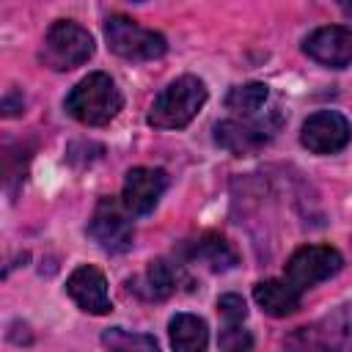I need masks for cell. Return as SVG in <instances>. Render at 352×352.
<instances>
[{
    "instance_id": "obj_1",
    "label": "cell",
    "mask_w": 352,
    "mask_h": 352,
    "mask_svg": "<svg viewBox=\"0 0 352 352\" xmlns=\"http://www.w3.org/2000/svg\"><path fill=\"white\" fill-rule=\"evenodd\" d=\"M121 104H124L121 91L104 72H94V74L82 77L66 96V113L85 126L110 124L118 116Z\"/></svg>"
},
{
    "instance_id": "obj_2",
    "label": "cell",
    "mask_w": 352,
    "mask_h": 352,
    "mask_svg": "<svg viewBox=\"0 0 352 352\" xmlns=\"http://www.w3.org/2000/svg\"><path fill=\"white\" fill-rule=\"evenodd\" d=\"M204 102H206L204 82L198 77L184 74V77L173 80L154 99V104L148 107L146 121L151 126H157V129H182V126H187L198 116V110L204 107Z\"/></svg>"
},
{
    "instance_id": "obj_3",
    "label": "cell",
    "mask_w": 352,
    "mask_h": 352,
    "mask_svg": "<svg viewBox=\"0 0 352 352\" xmlns=\"http://www.w3.org/2000/svg\"><path fill=\"white\" fill-rule=\"evenodd\" d=\"M94 55V36L72 22V19H58L50 25L44 44H41V63L55 69V72H69L74 66H82Z\"/></svg>"
},
{
    "instance_id": "obj_4",
    "label": "cell",
    "mask_w": 352,
    "mask_h": 352,
    "mask_svg": "<svg viewBox=\"0 0 352 352\" xmlns=\"http://www.w3.org/2000/svg\"><path fill=\"white\" fill-rule=\"evenodd\" d=\"M104 38H107V47L124 60H154L168 50V41L162 33L146 30L124 14H113L104 22Z\"/></svg>"
},
{
    "instance_id": "obj_5",
    "label": "cell",
    "mask_w": 352,
    "mask_h": 352,
    "mask_svg": "<svg viewBox=\"0 0 352 352\" xmlns=\"http://www.w3.org/2000/svg\"><path fill=\"white\" fill-rule=\"evenodd\" d=\"M344 258L336 248L330 245H305L300 250L292 253V258L286 261V278L300 294L327 278H333L341 270Z\"/></svg>"
},
{
    "instance_id": "obj_6",
    "label": "cell",
    "mask_w": 352,
    "mask_h": 352,
    "mask_svg": "<svg viewBox=\"0 0 352 352\" xmlns=\"http://www.w3.org/2000/svg\"><path fill=\"white\" fill-rule=\"evenodd\" d=\"M88 236L110 250V253H121L132 245V236H135V228H132V220L126 214V206L118 204L116 198H102L91 214V223H88Z\"/></svg>"
},
{
    "instance_id": "obj_7",
    "label": "cell",
    "mask_w": 352,
    "mask_h": 352,
    "mask_svg": "<svg viewBox=\"0 0 352 352\" xmlns=\"http://www.w3.org/2000/svg\"><path fill=\"white\" fill-rule=\"evenodd\" d=\"M280 126V113H272L264 121H220L214 126V140L226 151L245 157L258 151Z\"/></svg>"
},
{
    "instance_id": "obj_8",
    "label": "cell",
    "mask_w": 352,
    "mask_h": 352,
    "mask_svg": "<svg viewBox=\"0 0 352 352\" xmlns=\"http://www.w3.org/2000/svg\"><path fill=\"white\" fill-rule=\"evenodd\" d=\"M349 138H352V126L336 110H319L308 116L300 132L302 146L314 154H336L349 143Z\"/></svg>"
},
{
    "instance_id": "obj_9",
    "label": "cell",
    "mask_w": 352,
    "mask_h": 352,
    "mask_svg": "<svg viewBox=\"0 0 352 352\" xmlns=\"http://www.w3.org/2000/svg\"><path fill=\"white\" fill-rule=\"evenodd\" d=\"M302 50L311 60H316L322 66L344 69L352 63V28H346V25L316 28L302 41Z\"/></svg>"
},
{
    "instance_id": "obj_10",
    "label": "cell",
    "mask_w": 352,
    "mask_h": 352,
    "mask_svg": "<svg viewBox=\"0 0 352 352\" xmlns=\"http://www.w3.org/2000/svg\"><path fill=\"white\" fill-rule=\"evenodd\" d=\"M168 187V176L162 168H132L124 179L121 204L129 214H148Z\"/></svg>"
},
{
    "instance_id": "obj_11",
    "label": "cell",
    "mask_w": 352,
    "mask_h": 352,
    "mask_svg": "<svg viewBox=\"0 0 352 352\" xmlns=\"http://www.w3.org/2000/svg\"><path fill=\"white\" fill-rule=\"evenodd\" d=\"M66 292H69V297H72L85 314L102 316V314H107V311L113 308V305H110V294H107V280H104V275H102L96 267H91V264H82V267H77V270L69 275Z\"/></svg>"
},
{
    "instance_id": "obj_12",
    "label": "cell",
    "mask_w": 352,
    "mask_h": 352,
    "mask_svg": "<svg viewBox=\"0 0 352 352\" xmlns=\"http://www.w3.org/2000/svg\"><path fill=\"white\" fill-rule=\"evenodd\" d=\"M182 250L187 253V258L206 264L212 272H226V270L236 267V261H239V256L231 248V242L226 236H220V234H212V231H206L198 239L187 242Z\"/></svg>"
},
{
    "instance_id": "obj_13",
    "label": "cell",
    "mask_w": 352,
    "mask_h": 352,
    "mask_svg": "<svg viewBox=\"0 0 352 352\" xmlns=\"http://www.w3.org/2000/svg\"><path fill=\"white\" fill-rule=\"evenodd\" d=\"M253 300L270 316H289L300 308V292L289 280H278V278H267V280L256 283Z\"/></svg>"
},
{
    "instance_id": "obj_14",
    "label": "cell",
    "mask_w": 352,
    "mask_h": 352,
    "mask_svg": "<svg viewBox=\"0 0 352 352\" xmlns=\"http://www.w3.org/2000/svg\"><path fill=\"white\" fill-rule=\"evenodd\" d=\"M209 330L206 322L192 314H176L170 319V346L173 352H206Z\"/></svg>"
},
{
    "instance_id": "obj_15",
    "label": "cell",
    "mask_w": 352,
    "mask_h": 352,
    "mask_svg": "<svg viewBox=\"0 0 352 352\" xmlns=\"http://www.w3.org/2000/svg\"><path fill=\"white\" fill-rule=\"evenodd\" d=\"M143 283H146V297L148 300H165V297H170L179 289V283H182V267L173 264V261H168V258H154L146 267Z\"/></svg>"
},
{
    "instance_id": "obj_16",
    "label": "cell",
    "mask_w": 352,
    "mask_h": 352,
    "mask_svg": "<svg viewBox=\"0 0 352 352\" xmlns=\"http://www.w3.org/2000/svg\"><path fill=\"white\" fill-rule=\"evenodd\" d=\"M327 352H352V302L333 311L319 327Z\"/></svg>"
},
{
    "instance_id": "obj_17",
    "label": "cell",
    "mask_w": 352,
    "mask_h": 352,
    "mask_svg": "<svg viewBox=\"0 0 352 352\" xmlns=\"http://www.w3.org/2000/svg\"><path fill=\"white\" fill-rule=\"evenodd\" d=\"M102 344L110 352H160V344L154 341V336L148 333H129L121 327L104 330L102 333Z\"/></svg>"
},
{
    "instance_id": "obj_18",
    "label": "cell",
    "mask_w": 352,
    "mask_h": 352,
    "mask_svg": "<svg viewBox=\"0 0 352 352\" xmlns=\"http://www.w3.org/2000/svg\"><path fill=\"white\" fill-rule=\"evenodd\" d=\"M267 102V85L264 82H245V85H234L226 96V107L234 113H256L261 104Z\"/></svg>"
},
{
    "instance_id": "obj_19",
    "label": "cell",
    "mask_w": 352,
    "mask_h": 352,
    "mask_svg": "<svg viewBox=\"0 0 352 352\" xmlns=\"http://www.w3.org/2000/svg\"><path fill=\"white\" fill-rule=\"evenodd\" d=\"M217 346L220 352H253V336L250 330L242 327V322H234L220 330V338H217Z\"/></svg>"
},
{
    "instance_id": "obj_20",
    "label": "cell",
    "mask_w": 352,
    "mask_h": 352,
    "mask_svg": "<svg viewBox=\"0 0 352 352\" xmlns=\"http://www.w3.org/2000/svg\"><path fill=\"white\" fill-rule=\"evenodd\" d=\"M283 352H327L319 327H300L283 341Z\"/></svg>"
},
{
    "instance_id": "obj_21",
    "label": "cell",
    "mask_w": 352,
    "mask_h": 352,
    "mask_svg": "<svg viewBox=\"0 0 352 352\" xmlns=\"http://www.w3.org/2000/svg\"><path fill=\"white\" fill-rule=\"evenodd\" d=\"M217 311H220V316H223L228 324H234V322H242V319L248 316L245 300H242L239 294H223V297L217 300Z\"/></svg>"
},
{
    "instance_id": "obj_22",
    "label": "cell",
    "mask_w": 352,
    "mask_h": 352,
    "mask_svg": "<svg viewBox=\"0 0 352 352\" xmlns=\"http://www.w3.org/2000/svg\"><path fill=\"white\" fill-rule=\"evenodd\" d=\"M19 110H22V96L16 91H8L6 99H3V113L6 116H16Z\"/></svg>"
},
{
    "instance_id": "obj_23",
    "label": "cell",
    "mask_w": 352,
    "mask_h": 352,
    "mask_svg": "<svg viewBox=\"0 0 352 352\" xmlns=\"http://www.w3.org/2000/svg\"><path fill=\"white\" fill-rule=\"evenodd\" d=\"M341 8H344V14H346V16H352V3H349V0H344V3H341Z\"/></svg>"
}]
</instances>
